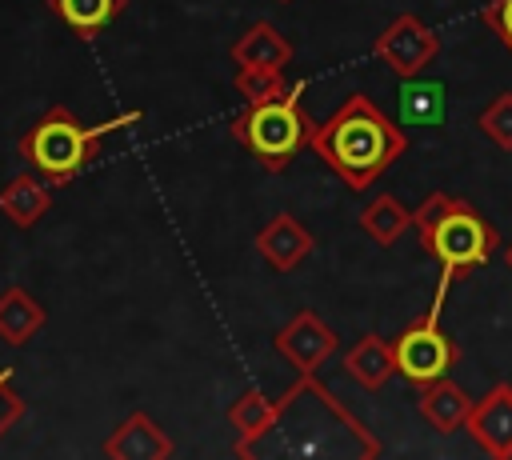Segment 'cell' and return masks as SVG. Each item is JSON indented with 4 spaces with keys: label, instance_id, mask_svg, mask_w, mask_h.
I'll list each match as a JSON object with an SVG mask.
<instances>
[{
    "label": "cell",
    "instance_id": "cell-1",
    "mask_svg": "<svg viewBox=\"0 0 512 460\" xmlns=\"http://www.w3.org/2000/svg\"><path fill=\"white\" fill-rule=\"evenodd\" d=\"M308 148L348 192H368V184H376L408 152V136L368 92H348L340 108L312 128Z\"/></svg>",
    "mask_w": 512,
    "mask_h": 460
},
{
    "label": "cell",
    "instance_id": "cell-2",
    "mask_svg": "<svg viewBox=\"0 0 512 460\" xmlns=\"http://www.w3.org/2000/svg\"><path fill=\"white\" fill-rule=\"evenodd\" d=\"M412 228L420 236V248L440 264V284H436L432 308H444L452 280L484 268L500 244L492 220L472 200L448 196V192H428L420 200V208H412Z\"/></svg>",
    "mask_w": 512,
    "mask_h": 460
},
{
    "label": "cell",
    "instance_id": "cell-3",
    "mask_svg": "<svg viewBox=\"0 0 512 460\" xmlns=\"http://www.w3.org/2000/svg\"><path fill=\"white\" fill-rule=\"evenodd\" d=\"M140 120H144V112H140V108H128V112H120V116H112V120L84 124V120H76L64 104H52V108L20 136L16 148H20V156H24L52 188H60V184H72V180L100 156V148H104L108 136L132 128V124H140Z\"/></svg>",
    "mask_w": 512,
    "mask_h": 460
},
{
    "label": "cell",
    "instance_id": "cell-4",
    "mask_svg": "<svg viewBox=\"0 0 512 460\" xmlns=\"http://www.w3.org/2000/svg\"><path fill=\"white\" fill-rule=\"evenodd\" d=\"M304 92H308V80H296L284 96L264 100V104H248L232 120V136L268 172H284L292 164V156L300 148H308V136H312L316 120L304 112Z\"/></svg>",
    "mask_w": 512,
    "mask_h": 460
},
{
    "label": "cell",
    "instance_id": "cell-5",
    "mask_svg": "<svg viewBox=\"0 0 512 460\" xmlns=\"http://www.w3.org/2000/svg\"><path fill=\"white\" fill-rule=\"evenodd\" d=\"M392 356H396V372H400L408 384L424 388V384H432V380H440V376H448V372L456 368L460 348H456V340L444 332L440 308H428L420 320H412V324H404V328L396 332Z\"/></svg>",
    "mask_w": 512,
    "mask_h": 460
},
{
    "label": "cell",
    "instance_id": "cell-6",
    "mask_svg": "<svg viewBox=\"0 0 512 460\" xmlns=\"http://www.w3.org/2000/svg\"><path fill=\"white\" fill-rule=\"evenodd\" d=\"M372 52L380 64H388L400 80L408 76H420L436 56H440V36L416 16V12H400L376 40H372Z\"/></svg>",
    "mask_w": 512,
    "mask_h": 460
},
{
    "label": "cell",
    "instance_id": "cell-7",
    "mask_svg": "<svg viewBox=\"0 0 512 460\" xmlns=\"http://www.w3.org/2000/svg\"><path fill=\"white\" fill-rule=\"evenodd\" d=\"M272 344H276V352L296 368V376H312V372H320V368L336 356L340 336L320 320V312L300 308V312L272 336Z\"/></svg>",
    "mask_w": 512,
    "mask_h": 460
},
{
    "label": "cell",
    "instance_id": "cell-8",
    "mask_svg": "<svg viewBox=\"0 0 512 460\" xmlns=\"http://www.w3.org/2000/svg\"><path fill=\"white\" fill-rule=\"evenodd\" d=\"M296 400H300V380L276 400L264 396L260 388H244L228 404V424L236 428V456H256V440H264Z\"/></svg>",
    "mask_w": 512,
    "mask_h": 460
},
{
    "label": "cell",
    "instance_id": "cell-9",
    "mask_svg": "<svg viewBox=\"0 0 512 460\" xmlns=\"http://www.w3.org/2000/svg\"><path fill=\"white\" fill-rule=\"evenodd\" d=\"M464 432L496 460H512V384H496L488 388L484 400L472 404Z\"/></svg>",
    "mask_w": 512,
    "mask_h": 460
},
{
    "label": "cell",
    "instance_id": "cell-10",
    "mask_svg": "<svg viewBox=\"0 0 512 460\" xmlns=\"http://www.w3.org/2000/svg\"><path fill=\"white\" fill-rule=\"evenodd\" d=\"M316 240L312 232L292 216V212H276L260 232H256V252L272 272H292L312 256Z\"/></svg>",
    "mask_w": 512,
    "mask_h": 460
},
{
    "label": "cell",
    "instance_id": "cell-11",
    "mask_svg": "<svg viewBox=\"0 0 512 460\" xmlns=\"http://www.w3.org/2000/svg\"><path fill=\"white\" fill-rule=\"evenodd\" d=\"M104 456H112V460H168L172 440L148 412H128L112 428V436L104 440Z\"/></svg>",
    "mask_w": 512,
    "mask_h": 460
},
{
    "label": "cell",
    "instance_id": "cell-12",
    "mask_svg": "<svg viewBox=\"0 0 512 460\" xmlns=\"http://www.w3.org/2000/svg\"><path fill=\"white\" fill-rule=\"evenodd\" d=\"M472 404H476V400H472L460 384H452L448 376H440V380H432V384L420 388L416 412L424 416V424H432V432L452 436V432H460V428L468 424Z\"/></svg>",
    "mask_w": 512,
    "mask_h": 460
},
{
    "label": "cell",
    "instance_id": "cell-13",
    "mask_svg": "<svg viewBox=\"0 0 512 460\" xmlns=\"http://www.w3.org/2000/svg\"><path fill=\"white\" fill-rule=\"evenodd\" d=\"M396 108H400V124L440 128L448 120V84L444 80L408 76L400 84V92H396Z\"/></svg>",
    "mask_w": 512,
    "mask_h": 460
},
{
    "label": "cell",
    "instance_id": "cell-14",
    "mask_svg": "<svg viewBox=\"0 0 512 460\" xmlns=\"http://www.w3.org/2000/svg\"><path fill=\"white\" fill-rule=\"evenodd\" d=\"M344 372L364 388V392H380L392 376H396V356H392V340L368 332L360 336L348 352H344Z\"/></svg>",
    "mask_w": 512,
    "mask_h": 460
},
{
    "label": "cell",
    "instance_id": "cell-15",
    "mask_svg": "<svg viewBox=\"0 0 512 460\" xmlns=\"http://www.w3.org/2000/svg\"><path fill=\"white\" fill-rule=\"evenodd\" d=\"M228 52H232L236 64H256V68H288L292 56H296L292 40H288L280 28H272L268 20L248 24V28L236 36V44H232Z\"/></svg>",
    "mask_w": 512,
    "mask_h": 460
},
{
    "label": "cell",
    "instance_id": "cell-16",
    "mask_svg": "<svg viewBox=\"0 0 512 460\" xmlns=\"http://www.w3.org/2000/svg\"><path fill=\"white\" fill-rule=\"evenodd\" d=\"M44 320H48V312H44V304L28 288L12 284V288L0 292V340L4 344L24 348L44 328Z\"/></svg>",
    "mask_w": 512,
    "mask_h": 460
},
{
    "label": "cell",
    "instance_id": "cell-17",
    "mask_svg": "<svg viewBox=\"0 0 512 460\" xmlns=\"http://www.w3.org/2000/svg\"><path fill=\"white\" fill-rule=\"evenodd\" d=\"M52 208V184L44 176H16L0 188V216L16 228H32Z\"/></svg>",
    "mask_w": 512,
    "mask_h": 460
},
{
    "label": "cell",
    "instance_id": "cell-18",
    "mask_svg": "<svg viewBox=\"0 0 512 460\" xmlns=\"http://www.w3.org/2000/svg\"><path fill=\"white\" fill-rule=\"evenodd\" d=\"M404 228H412V208L392 192H376L368 208H360V232H368V240H376L380 248H392Z\"/></svg>",
    "mask_w": 512,
    "mask_h": 460
},
{
    "label": "cell",
    "instance_id": "cell-19",
    "mask_svg": "<svg viewBox=\"0 0 512 460\" xmlns=\"http://www.w3.org/2000/svg\"><path fill=\"white\" fill-rule=\"evenodd\" d=\"M80 40H96L124 8L128 0H44Z\"/></svg>",
    "mask_w": 512,
    "mask_h": 460
},
{
    "label": "cell",
    "instance_id": "cell-20",
    "mask_svg": "<svg viewBox=\"0 0 512 460\" xmlns=\"http://www.w3.org/2000/svg\"><path fill=\"white\" fill-rule=\"evenodd\" d=\"M236 92L248 100V104H264V100H276L284 96L292 84L284 80V68H256V64H236V76H232Z\"/></svg>",
    "mask_w": 512,
    "mask_h": 460
},
{
    "label": "cell",
    "instance_id": "cell-21",
    "mask_svg": "<svg viewBox=\"0 0 512 460\" xmlns=\"http://www.w3.org/2000/svg\"><path fill=\"white\" fill-rule=\"evenodd\" d=\"M476 128H480L500 152H512V92H500L496 100H488L484 112L476 116Z\"/></svg>",
    "mask_w": 512,
    "mask_h": 460
},
{
    "label": "cell",
    "instance_id": "cell-22",
    "mask_svg": "<svg viewBox=\"0 0 512 460\" xmlns=\"http://www.w3.org/2000/svg\"><path fill=\"white\" fill-rule=\"evenodd\" d=\"M24 412H28V404L12 384V368H0V440L8 436L12 424L24 420Z\"/></svg>",
    "mask_w": 512,
    "mask_h": 460
},
{
    "label": "cell",
    "instance_id": "cell-23",
    "mask_svg": "<svg viewBox=\"0 0 512 460\" xmlns=\"http://www.w3.org/2000/svg\"><path fill=\"white\" fill-rule=\"evenodd\" d=\"M480 20H484V28L496 32L504 44L512 40V0H488V4L480 8Z\"/></svg>",
    "mask_w": 512,
    "mask_h": 460
},
{
    "label": "cell",
    "instance_id": "cell-24",
    "mask_svg": "<svg viewBox=\"0 0 512 460\" xmlns=\"http://www.w3.org/2000/svg\"><path fill=\"white\" fill-rule=\"evenodd\" d=\"M504 264H508V272H512V244L504 248Z\"/></svg>",
    "mask_w": 512,
    "mask_h": 460
},
{
    "label": "cell",
    "instance_id": "cell-25",
    "mask_svg": "<svg viewBox=\"0 0 512 460\" xmlns=\"http://www.w3.org/2000/svg\"><path fill=\"white\" fill-rule=\"evenodd\" d=\"M508 48H512V40H508Z\"/></svg>",
    "mask_w": 512,
    "mask_h": 460
},
{
    "label": "cell",
    "instance_id": "cell-26",
    "mask_svg": "<svg viewBox=\"0 0 512 460\" xmlns=\"http://www.w3.org/2000/svg\"><path fill=\"white\" fill-rule=\"evenodd\" d=\"M280 4H288V0H280Z\"/></svg>",
    "mask_w": 512,
    "mask_h": 460
}]
</instances>
